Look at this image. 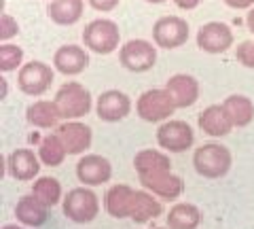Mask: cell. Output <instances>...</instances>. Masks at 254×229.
I'll return each mask as SVG.
<instances>
[{"label":"cell","instance_id":"1","mask_svg":"<svg viewBox=\"0 0 254 229\" xmlns=\"http://www.w3.org/2000/svg\"><path fill=\"white\" fill-rule=\"evenodd\" d=\"M233 165V153L220 142H205L193 153V168L199 176L216 180L229 174Z\"/></svg>","mask_w":254,"mask_h":229},{"label":"cell","instance_id":"2","mask_svg":"<svg viewBox=\"0 0 254 229\" xmlns=\"http://www.w3.org/2000/svg\"><path fill=\"white\" fill-rule=\"evenodd\" d=\"M53 102L58 104L64 121H78V119H83L85 115H89L93 108L91 91L78 81L64 83L58 89V93H55Z\"/></svg>","mask_w":254,"mask_h":229},{"label":"cell","instance_id":"3","mask_svg":"<svg viewBox=\"0 0 254 229\" xmlns=\"http://www.w3.org/2000/svg\"><path fill=\"white\" fill-rule=\"evenodd\" d=\"M64 217L72 223L87 225L100 215V197L91 191V187H74L64 195L62 202Z\"/></svg>","mask_w":254,"mask_h":229},{"label":"cell","instance_id":"4","mask_svg":"<svg viewBox=\"0 0 254 229\" xmlns=\"http://www.w3.org/2000/svg\"><path fill=\"white\" fill-rule=\"evenodd\" d=\"M83 45L91 53L110 55L117 49H121V30L113 19H93L83 30Z\"/></svg>","mask_w":254,"mask_h":229},{"label":"cell","instance_id":"5","mask_svg":"<svg viewBox=\"0 0 254 229\" xmlns=\"http://www.w3.org/2000/svg\"><path fill=\"white\" fill-rule=\"evenodd\" d=\"M174 110H178V108L174 104V100L165 87L146 89L144 93H140V98L136 102V115L146 123L161 125L165 121H170Z\"/></svg>","mask_w":254,"mask_h":229},{"label":"cell","instance_id":"6","mask_svg":"<svg viewBox=\"0 0 254 229\" xmlns=\"http://www.w3.org/2000/svg\"><path fill=\"white\" fill-rule=\"evenodd\" d=\"M119 64L129 73H148L157 64V45L144 38H131L119 49Z\"/></svg>","mask_w":254,"mask_h":229},{"label":"cell","instance_id":"7","mask_svg":"<svg viewBox=\"0 0 254 229\" xmlns=\"http://www.w3.org/2000/svg\"><path fill=\"white\" fill-rule=\"evenodd\" d=\"M53 78L55 68H51L41 60H32L17 70V87L21 93H26L30 98H41L51 87Z\"/></svg>","mask_w":254,"mask_h":229},{"label":"cell","instance_id":"8","mask_svg":"<svg viewBox=\"0 0 254 229\" xmlns=\"http://www.w3.org/2000/svg\"><path fill=\"white\" fill-rule=\"evenodd\" d=\"M157 145L165 153H185L195 145V132L187 121L170 119L157 128Z\"/></svg>","mask_w":254,"mask_h":229},{"label":"cell","instance_id":"9","mask_svg":"<svg viewBox=\"0 0 254 229\" xmlns=\"http://www.w3.org/2000/svg\"><path fill=\"white\" fill-rule=\"evenodd\" d=\"M189 23L178 15H163L153 26V43L161 49H178L189 41Z\"/></svg>","mask_w":254,"mask_h":229},{"label":"cell","instance_id":"10","mask_svg":"<svg viewBox=\"0 0 254 229\" xmlns=\"http://www.w3.org/2000/svg\"><path fill=\"white\" fill-rule=\"evenodd\" d=\"M197 47L199 51L203 53H210V55H220V53H227L229 49L233 47V30L222 21H208L197 30Z\"/></svg>","mask_w":254,"mask_h":229},{"label":"cell","instance_id":"11","mask_svg":"<svg viewBox=\"0 0 254 229\" xmlns=\"http://www.w3.org/2000/svg\"><path fill=\"white\" fill-rule=\"evenodd\" d=\"M131 113V98L121 89H106L95 100V115L104 123H119Z\"/></svg>","mask_w":254,"mask_h":229},{"label":"cell","instance_id":"12","mask_svg":"<svg viewBox=\"0 0 254 229\" xmlns=\"http://www.w3.org/2000/svg\"><path fill=\"white\" fill-rule=\"evenodd\" d=\"M76 178L85 187H100L113 178V163L104 155L85 153L76 161Z\"/></svg>","mask_w":254,"mask_h":229},{"label":"cell","instance_id":"13","mask_svg":"<svg viewBox=\"0 0 254 229\" xmlns=\"http://www.w3.org/2000/svg\"><path fill=\"white\" fill-rule=\"evenodd\" d=\"M142 189H146L153 195H157L159 200H168L174 202L185 193V180L182 176L174 174L172 170L165 172H153V174H142L138 176Z\"/></svg>","mask_w":254,"mask_h":229},{"label":"cell","instance_id":"14","mask_svg":"<svg viewBox=\"0 0 254 229\" xmlns=\"http://www.w3.org/2000/svg\"><path fill=\"white\" fill-rule=\"evenodd\" d=\"M89 49L81 45H62L53 53V68L55 73L64 76H78L89 68Z\"/></svg>","mask_w":254,"mask_h":229},{"label":"cell","instance_id":"15","mask_svg":"<svg viewBox=\"0 0 254 229\" xmlns=\"http://www.w3.org/2000/svg\"><path fill=\"white\" fill-rule=\"evenodd\" d=\"M41 168H43L41 157H38V153L32 151V149H15L6 157V172H9L11 178L19 180V183L36 180Z\"/></svg>","mask_w":254,"mask_h":229},{"label":"cell","instance_id":"16","mask_svg":"<svg viewBox=\"0 0 254 229\" xmlns=\"http://www.w3.org/2000/svg\"><path fill=\"white\" fill-rule=\"evenodd\" d=\"M58 136L62 138L68 155H85L87 149H91L93 142V130L87 123L78 121H62L58 130Z\"/></svg>","mask_w":254,"mask_h":229},{"label":"cell","instance_id":"17","mask_svg":"<svg viewBox=\"0 0 254 229\" xmlns=\"http://www.w3.org/2000/svg\"><path fill=\"white\" fill-rule=\"evenodd\" d=\"M165 89L172 96L174 104L176 108H190L199 100V81L193 76V75H187V73H178V75H172L168 81H165Z\"/></svg>","mask_w":254,"mask_h":229},{"label":"cell","instance_id":"18","mask_svg":"<svg viewBox=\"0 0 254 229\" xmlns=\"http://www.w3.org/2000/svg\"><path fill=\"white\" fill-rule=\"evenodd\" d=\"M197 125L203 134H208L212 138H225L235 128L227 108L222 104H210L208 108H203L197 117Z\"/></svg>","mask_w":254,"mask_h":229},{"label":"cell","instance_id":"19","mask_svg":"<svg viewBox=\"0 0 254 229\" xmlns=\"http://www.w3.org/2000/svg\"><path fill=\"white\" fill-rule=\"evenodd\" d=\"M26 121L36 130H58L64 119L53 100H34L26 108Z\"/></svg>","mask_w":254,"mask_h":229},{"label":"cell","instance_id":"20","mask_svg":"<svg viewBox=\"0 0 254 229\" xmlns=\"http://www.w3.org/2000/svg\"><path fill=\"white\" fill-rule=\"evenodd\" d=\"M15 219H17V223H21V225L36 229V227H43L47 223V219H49V208H47L38 197L28 193V195H21L17 200V204H15Z\"/></svg>","mask_w":254,"mask_h":229},{"label":"cell","instance_id":"21","mask_svg":"<svg viewBox=\"0 0 254 229\" xmlns=\"http://www.w3.org/2000/svg\"><path fill=\"white\" fill-rule=\"evenodd\" d=\"M133 195L136 189H131L129 185H113L108 187V191L104 195V208L113 219H129L131 217V206H133Z\"/></svg>","mask_w":254,"mask_h":229},{"label":"cell","instance_id":"22","mask_svg":"<svg viewBox=\"0 0 254 229\" xmlns=\"http://www.w3.org/2000/svg\"><path fill=\"white\" fill-rule=\"evenodd\" d=\"M163 215V204L157 195H153L146 189H140L133 195V206H131V221L138 225H144L148 221H155L157 217Z\"/></svg>","mask_w":254,"mask_h":229},{"label":"cell","instance_id":"23","mask_svg":"<svg viewBox=\"0 0 254 229\" xmlns=\"http://www.w3.org/2000/svg\"><path fill=\"white\" fill-rule=\"evenodd\" d=\"M85 0H51L47 6V15L58 26H74L83 17Z\"/></svg>","mask_w":254,"mask_h":229},{"label":"cell","instance_id":"24","mask_svg":"<svg viewBox=\"0 0 254 229\" xmlns=\"http://www.w3.org/2000/svg\"><path fill=\"white\" fill-rule=\"evenodd\" d=\"M133 170L138 172V176L172 170L170 153L159 151V149H142L133 155Z\"/></svg>","mask_w":254,"mask_h":229},{"label":"cell","instance_id":"25","mask_svg":"<svg viewBox=\"0 0 254 229\" xmlns=\"http://www.w3.org/2000/svg\"><path fill=\"white\" fill-rule=\"evenodd\" d=\"M165 223L170 229H197L201 225V210L190 202H178L170 208Z\"/></svg>","mask_w":254,"mask_h":229},{"label":"cell","instance_id":"26","mask_svg":"<svg viewBox=\"0 0 254 229\" xmlns=\"http://www.w3.org/2000/svg\"><path fill=\"white\" fill-rule=\"evenodd\" d=\"M222 106L227 108L235 128H248L254 119V102L252 98L244 96V93H231V96H227Z\"/></svg>","mask_w":254,"mask_h":229},{"label":"cell","instance_id":"27","mask_svg":"<svg viewBox=\"0 0 254 229\" xmlns=\"http://www.w3.org/2000/svg\"><path fill=\"white\" fill-rule=\"evenodd\" d=\"M36 153L41 157L43 165H49V168H60L64 159L68 157V151H66V147H64L62 138L58 136V132H49L47 136L38 140Z\"/></svg>","mask_w":254,"mask_h":229},{"label":"cell","instance_id":"28","mask_svg":"<svg viewBox=\"0 0 254 229\" xmlns=\"http://www.w3.org/2000/svg\"><path fill=\"white\" fill-rule=\"evenodd\" d=\"M34 197H38L47 208H53L58 206L60 202H64L62 197V183L53 176H38L34 183H32V191Z\"/></svg>","mask_w":254,"mask_h":229},{"label":"cell","instance_id":"29","mask_svg":"<svg viewBox=\"0 0 254 229\" xmlns=\"http://www.w3.org/2000/svg\"><path fill=\"white\" fill-rule=\"evenodd\" d=\"M23 66V49L19 45L2 43L0 45V73H15Z\"/></svg>","mask_w":254,"mask_h":229},{"label":"cell","instance_id":"30","mask_svg":"<svg viewBox=\"0 0 254 229\" xmlns=\"http://www.w3.org/2000/svg\"><path fill=\"white\" fill-rule=\"evenodd\" d=\"M19 34V23L9 13L0 15V43H9L11 38Z\"/></svg>","mask_w":254,"mask_h":229},{"label":"cell","instance_id":"31","mask_svg":"<svg viewBox=\"0 0 254 229\" xmlns=\"http://www.w3.org/2000/svg\"><path fill=\"white\" fill-rule=\"evenodd\" d=\"M235 58H237V62H240L242 66L254 70V41H244V43L237 45Z\"/></svg>","mask_w":254,"mask_h":229},{"label":"cell","instance_id":"32","mask_svg":"<svg viewBox=\"0 0 254 229\" xmlns=\"http://www.w3.org/2000/svg\"><path fill=\"white\" fill-rule=\"evenodd\" d=\"M87 2H89V6H91V9H95V11H100V13H110V11L117 9L121 0H87Z\"/></svg>","mask_w":254,"mask_h":229},{"label":"cell","instance_id":"33","mask_svg":"<svg viewBox=\"0 0 254 229\" xmlns=\"http://www.w3.org/2000/svg\"><path fill=\"white\" fill-rule=\"evenodd\" d=\"M227 6L231 9H237V11H244V9H252L254 6V0H222Z\"/></svg>","mask_w":254,"mask_h":229},{"label":"cell","instance_id":"34","mask_svg":"<svg viewBox=\"0 0 254 229\" xmlns=\"http://www.w3.org/2000/svg\"><path fill=\"white\" fill-rule=\"evenodd\" d=\"M172 2L182 11H193V9H197V6L201 4V0H172Z\"/></svg>","mask_w":254,"mask_h":229},{"label":"cell","instance_id":"35","mask_svg":"<svg viewBox=\"0 0 254 229\" xmlns=\"http://www.w3.org/2000/svg\"><path fill=\"white\" fill-rule=\"evenodd\" d=\"M246 26H248V30L254 34V6L248 11V15H246Z\"/></svg>","mask_w":254,"mask_h":229},{"label":"cell","instance_id":"36","mask_svg":"<svg viewBox=\"0 0 254 229\" xmlns=\"http://www.w3.org/2000/svg\"><path fill=\"white\" fill-rule=\"evenodd\" d=\"M6 98V78H0V100Z\"/></svg>","mask_w":254,"mask_h":229},{"label":"cell","instance_id":"37","mask_svg":"<svg viewBox=\"0 0 254 229\" xmlns=\"http://www.w3.org/2000/svg\"><path fill=\"white\" fill-rule=\"evenodd\" d=\"M2 229H28L26 225H17V223H9V225H2Z\"/></svg>","mask_w":254,"mask_h":229},{"label":"cell","instance_id":"38","mask_svg":"<svg viewBox=\"0 0 254 229\" xmlns=\"http://www.w3.org/2000/svg\"><path fill=\"white\" fill-rule=\"evenodd\" d=\"M144 2H148V4H163V2H168V0H144Z\"/></svg>","mask_w":254,"mask_h":229},{"label":"cell","instance_id":"39","mask_svg":"<svg viewBox=\"0 0 254 229\" xmlns=\"http://www.w3.org/2000/svg\"><path fill=\"white\" fill-rule=\"evenodd\" d=\"M157 229H170V227H157Z\"/></svg>","mask_w":254,"mask_h":229}]
</instances>
